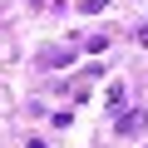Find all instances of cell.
Segmentation results:
<instances>
[{
  "mask_svg": "<svg viewBox=\"0 0 148 148\" xmlns=\"http://www.w3.org/2000/svg\"><path fill=\"white\" fill-rule=\"evenodd\" d=\"M84 49H89V54H104V49H109V35H94V40H84Z\"/></svg>",
  "mask_w": 148,
  "mask_h": 148,
  "instance_id": "cell-4",
  "label": "cell"
},
{
  "mask_svg": "<svg viewBox=\"0 0 148 148\" xmlns=\"http://www.w3.org/2000/svg\"><path fill=\"white\" fill-rule=\"evenodd\" d=\"M114 133H119V138H138V133H148V114H143V109H128V114H119Z\"/></svg>",
  "mask_w": 148,
  "mask_h": 148,
  "instance_id": "cell-1",
  "label": "cell"
},
{
  "mask_svg": "<svg viewBox=\"0 0 148 148\" xmlns=\"http://www.w3.org/2000/svg\"><path fill=\"white\" fill-rule=\"evenodd\" d=\"M35 64H40V69H64V64H74V49H69V45H49V49L35 54Z\"/></svg>",
  "mask_w": 148,
  "mask_h": 148,
  "instance_id": "cell-2",
  "label": "cell"
},
{
  "mask_svg": "<svg viewBox=\"0 0 148 148\" xmlns=\"http://www.w3.org/2000/svg\"><path fill=\"white\" fill-rule=\"evenodd\" d=\"M54 5H64V0H54Z\"/></svg>",
  "mask_w": 148,
  "mask_h": 148,
  "instance_id": "cell-7",
  "label": "cell"
},
{
  "mask_svg": "<svg viewBox=\"0 0 148 148\" xmlns=\"http://www.w3.org/2000/svg\"><path fill=\"white\" fill-rule=\"evenodd\" d=\"M104 5H109V0H79V10H84V15H99Z\"/></svg>",
  "mask_w": 148,
  "mask_h": 148,
  "instance_id": "cell-5",
  "label": "cell"
},
{
  "mask_svg": "<svg viewBox=\"0 0 148 148\" xmlns=\"http://www.w3.org/2000/svg\"><path fill=\"white\" fill-rule=\"evenodd\" d=\"M104 99H109V109L119 114V109L128 104V89H123V84H109V94H104Z\"/></svg>",
  "mask_w": 148,
  "mask_h": 148,
  "instance_id": "cell-3",
  "label": "cell"
},
{
  "mask_svg": "<svg viewBox=\"0 0 148 148\" xmlns=\"http://www.w3.org/2000/svg\"><path fill=\"white\" fill-rule=\"evenodd\" d=\"M138 45H148V25H138Z\"/></svg>",
  "mask_w": 148,
  "mask_h": 148,
  "instance_id": "cell-6",
  "label": "cell"
}]
</instances>
